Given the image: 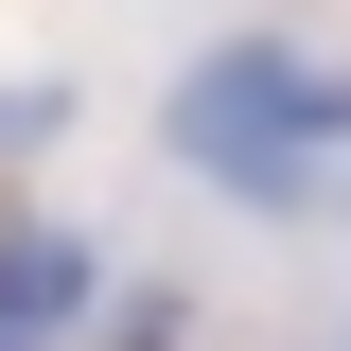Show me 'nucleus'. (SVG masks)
<instances>
[{"label":"nucleus","mask_w":351,"mask_h":351,"mask_svg":"<svg viewBox=\"0 0 351 351\" xmlns=\"http://www.w3.org/2000/svg\"><path fill=\"white\" fill-rule=\"evenodd\" d=\"M176 158L211 176V193H316V176L351 158V88L316 71V53H211V71L176 88Z\"/></svg>","instance_id":"nucleus-1"},{"label":"nucleus","mask_w":351,"mask_h":351,"mask_svg":"<svg viewBox=\"0 0 351 351\" xmlns=\"http://www.w3.org/2000/svg\"><path fill=\"white\" fill-rule=\"evenodd\" d=\"M88 316V246L71 228H0V351H53Z\"/></svg>","instance_id":"nucleus-2"}]
</instances>
